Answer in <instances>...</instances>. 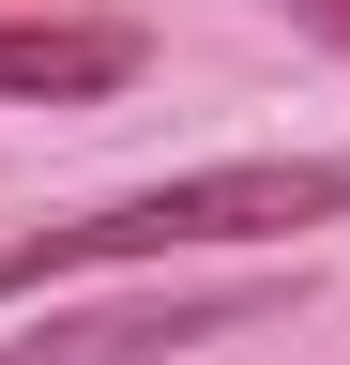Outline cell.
Here are the masks:
<instances>
[{
  "label": "cell",
  "mask_w": 350,
  "mask_h": 365,
  "mask_svg": "<svg viewBox=\"0 0 350 365\" xmlns=\"http://www.w3.org/2000/svg\"><path fill=\"white\" fill-rule=\"evenodd\" d=\"M335 213H350V153L183 168V182H138V198H107V213H76V228L0 244V304L61 289V274H107V259H168V244H289V228H335Z\"/></svg>",
  "instance_id": "1"
},
{
  "label": "cell",
  "mask_w": 350,
  "mask_h": 365,
  "mask_svg": "<svg viewBox=\"0 0 350 365\" xmlns=\"http://www.w3.org/2000/svg\"><path fill=\"white\" fill-rule=\"evenodd\" d=\"M289 289H138V304H76L46 335H16L0 365H183L213 335H244V319H274Z\"/></svg>",
  "instance_id": "2"
},
{
  "label": "cell",
  "mask_w": 350,
  "mask_h": 365,
  "mask_svg": "<svg viewBox=\"0 0 350 365\" xmlns=\"http://www.w3.org/2000/svg\"><path fill=\"white\" fill-rule=\"evenodd\" d=\"M153 46L122 16H0V91H122Z\"/></svg>",
  "instance_id": "3"
},
{
  "label": "cell",
  "mask_w": 350,
  "mask_h": 365,
  "mask_svg": "<svg viewBox=\"0 0 350 365\" xmlns=\"http://www.w3.org/2000/svg\"><path fill=\"white\" fill-rule=\"evenodd\" d=\"M289 16H304V31H335V46H350V0H289Z\"/></svg>",
  "instance_id": "4"
}]
</instances>
